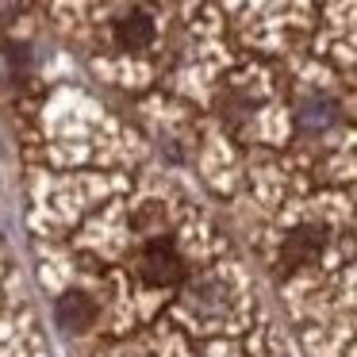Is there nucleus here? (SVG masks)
<instances>
[{
    "mask_svg": "<svg viewBox=\"0 0 357 357\" xmlns=\"http://www.w3.org/2000/svg\"><path fill=\"white\" fill-rule=\"evenodd\" d=\"M54 315H58V326H66L70 334H77V331H85V326L93 323V303H89V296H81V292H66L62 300H58Z\"/></svg>",
    "mask_w": 357,
    "mask_h": 357,
    "instance_id": "nucleus-3",
    "label": "nucleus"
},
{
    "mask_svg": "<svg viewBox=\"0 0 357 357\" xmlns=\"http://www.w3.org/2000/svg\"><path fill=\"white\" fill-rule=\"evenodd\" d=\"M135 273H139L142 284H154V288H169L185 277V261L181 254L169 246V242H150L139 257H135Z\"/></svg>",
    "mask_w": 357,
    "mask_h": 357,
    "instance_id": "nucleus-1",
    "label": "nucleus"
},
{
    "mask_svg": "<svg viewBox=\"0 0 357 357\" xmlns=\"http://www.w3.org/2000/svg\"><path fill=\"white\" fill-rule=\"evenodd\" d=\"M319 250H323V231H319V227H296V231L284 238L280 261H284V269H296V265L315 261Z\"/></svg>",
    "mask_w": 357,
    "mask_h": 357,
    "instance_id": "nucleus-2",
    "label": "nucleus"
},
{
    "mask_svg": "<svg viewBox=\"0 0 357 357\" xmlns=\"http://www.w3.org/2000/svg\"><path fill=\"white\" fill-rule=\"evenodd\" d=\"M116 35H119V43H123L127 50H142V47L154 43V20H150L146 12H127V16L116 24Z\"/></svg>",
    "mask_w": 357,
    "mask_h": 357,
    "instance_id": "nucleus-4",
    "label": "nucleus"
}]
</instances>
